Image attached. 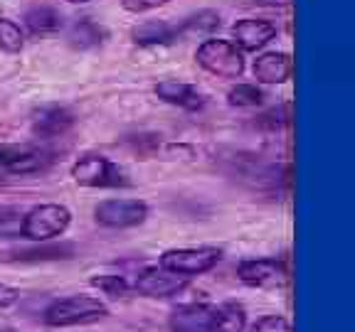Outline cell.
Returning a JSON list of instances; mask_svg holds the SVG:
<instances>
[{"instance_id": "14", "label": "cell", "mask_w": 355, "mask_h": 332, "mask_svg": "<svg viewBox=\"0 0 355 332\" xmlns=\"http://www.w3.org/2000/svg\"><path fill=\"white\" fill-rule=\"evenodd\" d=\"M212 305L205 303H185L178 305L171 313V330L173 332H207L212 320Z\"/></svg>"}, {"instance_id": "21", "label": "cell", "mask_w": 355, "mask_h": 332, "mask_svg": "<svg viewBox=\"0 0 355 332\" xmlns=\"http://www.w3.org/2000/svg\"><path fill=\"white\" fill-rule=\"evenodd\" d=\"M25 47V33L12 17H0V52L6 55H20Z\"/></svg>"}, {"instance_id": "31", "label": "cell", "mask_w": 355, "mask_h": 332, "mask_svg": "<svg viewBox=\"0 0 355 332\" xmlns=\"http://www.w3.org/2000/svg\"><path fill=\"white\" fill-rule=\"evenodd\" d=\"M67 3H74V6H82V3H89V0H67Z\"/></svg>"}, {"instance_id": "16", "label": "cell", "mask_w": 355, "mask_h": 332, "mask_svg": "<svg viewBox=\"0 0 355 332\" xmlns=\"http://www.w3.org/2000/svg\"><path fill=\"white\" fill-rule=\"evenodd\" d=\"M74 243H52V241H40L30 249H20L8 254V261H20V264H44V261H62L74 256Z\"/></svg>"}, {"instance_id": "24", "label": "cell", "mask_w": 355, "mask_h": 332, "mask_svg": "<svg viewBox=\"0 0 355 332\" xmlns=\"http://www.w3.org/2000/svg\"><path fill=\"white\" fill-rule=\"evenodd\" d=\"M22 214L20 207H0V239H20Z\"/></svg>"}, {"instance_id": "19", "label": "cell", "mask_w": 355, "mask_h": 332, "mask_svg": "<svg viewBox=\"0 0 355 332\" xmlns=\"http://www.w3.org/2000/svg\"><path fill=\"white\" fill-rule=\"evenodd\" d=\"M244 327H247V310L239 303H222L212 310L207 332H244Z\"/></svg>"}, {"instance_id": "1", "label": "cell", "mask_w": 355, "mask_h": 332, "mask_svg": "<svg viewBox=\"0 0 355 332\" xmlns=\"http://www.w3.org/2000/svg\"><path fill=\"white\" fill-rule=\"evenodd\" d=\"M106 315H109L106 303L94 295H64L52 300L42 317L50 327H77L99 322Z\"/></svg>"}, {"instance_id": "29", "label": "cell", "mask_w": 355, "mask_h": 332, "mask_svg": "<svg viewBox=\"0 0 355 332\" xmlns=\"http://www.w3.org/2000/svg\"><path fill=\"white\" fill-rule=\"evenodd\" d=\"M20 288L8 286V283H0V310H8L20 300Z\"/></svg>"}, {"instance_id": "9", "label": "cell", "mask_w": 355, "mask_h": 332, "mask_svg": "<svg viewBox=\"0 0 355 332\" xmlns=\"http://www.w3.org/2000/svg\"><path fill=\"white\" fill-rule=\"evenodd\" d=\"M190 278L185 276H178L173 271H166L161 266H155V268H146L136 276V283L133 288L139 290L141 295L146 298H171V295H178L188 286Z\"/></svg>"}, {"instance_id": "6", "label": "cell", "mask_w": 355, "mask_h": 332, "mask_svg": "<svg viewBox=\"0 0 355 332\" xmlns=\"http://www.w3.org/2000/svg\"><path fill=\"white\" fill-rule=\"evenodd\" d=\"M148 219V205L144 199L111 197L94 207V221L104 229H133Z\"/></svg>"}, {"instance_id": "12", "label": "cell", "mask_w": 355, "mask_h": 332, "mask_svg": "<svg viewBox=\"0 0 355 332\" xmlns=\"http://www.w3.org/2000/svg\"><path fill=\"white\" fill-rule=\"evenodd\" d=\"M153 94L163 104L175 106V109H183V111H200L205 106V94L198 86L178 82V79H163V82H158L153 86Z\"/></svg>"}, {"instance_id": "18", "label": "cell", "mask_w": 355, "mask_h": 332, "mask_svg": "<svg viewBox=\"0 0 355 332\" xmlns=\"http://www.w3.org/2000/svg\"><path fill=\"white\" fill-rule=\"evenodd\" d=\"M25 28L33 37H50L62 30V15L50 6H35L25 12Z\"/></svg>"}, {"instance_id": "27", "label": "cell", "mask_w": 355, "mask_h": 332, "mask_svg": "<svg viewBox=\"0 0 355 332\" xmlns=\"http://www.w3.org/2000/svg\"><path fill=\"white\" fill-rule=\"evenodd\" d=\"M126 143L131 145V150H136V153L148 155L161 145V136H153V133H139V136H128Z\"/></svg>"}, {"instance_id": "25", "label": "cell", "mask_w": 355, "mask_h": 332, "mask_svg": "<svg viewBox=\"0 0 355 332\" xmlns=\"http://www.w3.org/2000/svg\"><path fill=\"white\" fill-rule=\"evenodd\" d=\"M288 121H291V113H288V104H284V106H277V109L264 111V113L257 118V126L277 131V128H282V126H288Z\"/></svg>"}, {"instance_id": "3", "label": "cell", "mask_w": 355, "mask_h": 332, "mask_svg": "<svg viewBox=\"0 0 355 332\" xmlns=\"http://www.w3.org/2000/svg\"><path fill=\"white\" fill-rule=\"evenodd\" d=\"M198 64L207 74L220 79H239L244 74V52L230 39L210 37L195 52Z\"/></svg>"}, {"instance_id": "13", "label": "cell", "mask_w": 355, "mask_h": 332, "mask_svg": "<svg viewBox=\"0 0 355 332\" xmlns=\"http://www.w3.org/2000/svg\"><path fill=\"white\" fill-rule=\"evenodd\" d=\"M259 84H286L294 74V59L288 52H261L252 64Z\"/></svg>"}, {"instance_id": "28", "label": "cell", "mask_w": 355, "mask_h": 332, "mask_svg": "<svg viewBox=\"0 0 355 332\" xmlns=\"http://www.w3.org/2000/svg\"><path fill=\"white\" fill-rule=\"evenodd\" d=\"M171 0H121V8L131 15H146V12H153L158 8L168 6Z\"/></svg>"}, {"instance_id": "10", "label": "cell", "mask_w": 355, "mask_h": 332, "mask_svg": "<svg viewBox=\"0 0 355 332\" xmlns=\"http://www.w3.org/2000/svg\"><path fill=\"white\" fill-rule=\"evenodd\" d=\"M30 126L37 138L52 140L64 136L69 128L74 126V113L67 106H57V104H47V106H37L30 116Z\"/></svg>"}, {"instance_id": "7", "label": "cell", "mask_w": 355, "mask_h": 332, "mask_svg": "<svg viewBox=\"0 0 355 332\" xmlns=\"http://www.w3.org/2000/svg\"><path fill=\"white\" fill-rule=\"evenodd\" d=\"M237 278L250 288H282L288 283V268L277 256L244 259L237 266Z\"/></svg>"}, {"instance_id": "11", "label": "cell", "mask_w": 355, "mask_h": 332, "mask_svg": "<svg viewBox=\"0 0 355 332\" xmlns=\"http://www.w3.org/2000/svg\"><path fill=\"white\" fill-rule=\"evenodd\" d=\"M277 37V25L261 17H244L234 22L232 28V42L242 52H259L266 44Z\"/></svg>"}, {"instance_id": "8", "label": "cell", "mask_w": 355, "mask_h": 332, "mask_svg": "<svg viewBox=\"0 0 355 332\" xmlns=\"http://www.w3.org/2000/svg\"><path fill=\"white\" fill-rule=\"evenodd\" d=\"M52 153L37 145H0V165L6 175H37L52 165Z\"/></svg>"}, {"instance_id": "15", "label": "cell", "mask_w": 355, "mask_h": 332, "mask_svg": "<svg viewBox=\"0 0 355 332\" xmlns=\"http://www.w3.org/2000/svg\"><path fill=\"white\" fill-rule=\"evenodd\" d=\"M178 37H180L178 25H171L166 20L141 22L139 28H133L131 33L133 44H139V47H166V44L175 42Z\"/></svg>"}, {"instance_id": "32", "label": "cell", "mask_w": 355, "mask_h": 332, "mask_svg": "<svg viewBox=\"0 0 355 332\" xmlns=\"http://www.w3.org/2000/svg\"><path fill=\"white\" fill-rule=\"evenodd\" d=\"M3 177H6V170H3V165H0V180H3Z\"/></svg>"}, {"instance_id": "22", "label": "cell", "mask_w": 355, "mask_h": 332, "mask_svg": "<svg viewBox=\"0 0 355 332\" xmlns=\"http://www.w3.org/2000/svg\"><path fill=\"white\" fill-rule=\"evenodd\" d=\"M264 101V91L257 84H237L227 91V104L234 109H257Z\"/></svg>"}, {"instance_id": "17", "label": "cell", "mask_w": 355, "mask_h": 332, "mask_svg": "<svg viewBox=\"0 0 355 332\" xmlns=\"http://www.w3.org/2000/svg\"><path fill=\"white\" fill-rule=\"evenodd\" d=\"M104 39H106L104 25H99V22L92 20V17H79L72 28H69V33H67L69 47H72V50H79V52L94 50V47L104 44Z\"/></svg>"}, {"instance_id": "5", "label": "cell", "mask_w": 355, "mask_h": 332, "mask_svg": "<svg viewBox=\"0 0 355 332\" xmlns=\"http://www.w3.org/2000/svg\"><path fill=\"white\" fill-rule=\"evenodd\" d=\"M72 180L82 187H94V190H109V187H123L128 185L126 172L111 163L109 158L99 153H87L77 158L72 165Z\"/></svg>"}, {"instance_id": "26", "label": "cell", "mask_w": 355, "mask_h": 332, "mask_svg": "<svg viewBox=\"0 0 355 332\" xmlns=\"http://www.w3.org/2000/svg\"><path fill=\"white\" fill-rule=\"evenodd\" d=\"M247 332H291V325L284 315H264Z\"/></svg>"}, {"instance_id": "2", "label": "cell", "mask_w": 355, "mask_h": 332, "mask_svg": "<svg viewBox=\"0 0 355 332\" xmlns=\"http://www.w3.org/2000/svg\"><path fill=\"white\" fill-rule=\"evenodd\" d=\"M72 224V212L64 205H37L22 214L20 239H28L33 243L55 241Z\"/></svg>"}, {"instance_id": "4", "label": "cell", "mask_w": 355, "mask_h": 332, "mask_svg": "<svg viewBox=\"0 0 355 332\" xmlns=\"http://www.w3.org/2000/svg\"><path fill=\"white\" fill-rule=\"evenodd\" d=\"M222 261V251L217 246H180V249H168L158 256V266L173 271L178 276L193 278L212 271Z\"/></svg>"}, {"instance_id": "30", "label": "cell", "mask_w": 355, "mask_h": 332, "mask_svg": "<svg viewBox=\"0 0 355 332\" xmlns=\"http://www.w3.org/2000/svg\"><path fill=\"white\" fill-rule=\"evenodd\" d=\"M294 0H254V6L259 8H277V10H284V8H291Z\"/></svg>"}, {"instance_id": "20", "label": "cell", "mask_w": 355, "mask_h": 332, "mask_svg": "<svg viewBox=\"0 0 355 332\" xmlns=\"http://www.w3.org/2000/svg\"><path fill=\"white\" fill-rule=\"evenodd\" d=\"M222 25V17L220 12L215 10H198L193 12V15L185 17L180 25H178V33L180 35H212L217 33Z\"/></svg>"}, {"instance_id": "23", "label": "cell", "mask_w": 355, "mask_h": 332, "mask_svg": "<svg viewBox=\"0 0 355 332\" xmlns=\"http://www.w3.org/2000/svg\"><path fill=\"white\" fill-rule=\"evenodd\" d=\"M92 286L99 288L101 293L109 295V298H126L131 286L123 276H116V273H104V276H94L92 278Z\"/></svg>"}]
</instances>
